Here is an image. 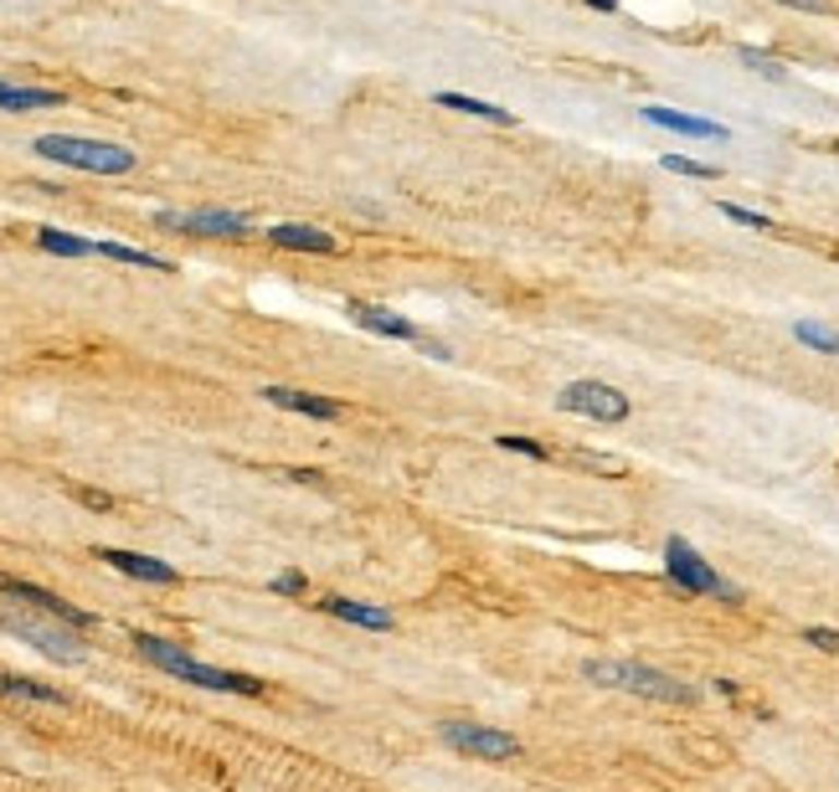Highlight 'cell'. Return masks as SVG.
<instances>
[{"label":"cell","instance_id":"cell-15","mask_svg":"<svg viewBox=\"0 0 839 792\" xmlns=\"http://www.w3.org/2000/svg\"><path fill=\"white\" fill-rule=\"evenodd\" d=\"M268 242L284 252H335V237L325 227H304V221H278L268 232Z\"/></svg>","mask_w":839,"mask_h":792},{"label":"cell","instance_id":"cell-26","mask_svg":"<svg viewBox=\"0 0 839 792\" xmlns=\"http://www.w3.org/2000/svg\"><path fill=\"white\" fill-rule=\"evenodd\" d=\"M274 592L278 597H304V592H310V576H304V572H278L274 576Z\"/></svg>","mask_w":839,"mask_h":792},{"label":"cell","instance_id":"cell-13","mask_svg":"<svg viewBox=\"0 0 839 792\" xmlns=\"http://www.w3.org/2000/svg\"><path fill=\"white\" fill-rule=\"evenodd\" d=\"M649 124L670 129V134H685V140H727V124H711V119H695V113H680V108H664V104H649L639 108Z\"/></svg>","mask_w":839,"mask_h":792},{"label":"cell","instance_id":"cell-25","mask_svg":"<svg viewBox=\"0 0 839 792\" xmlns=\"http://www.w3.org/2000/svg\"><path fill=\"white\" fill-rule=\"evenodd\" d=\"M494 443H500V448H511V453H526V458H551V453L541 448L536 437H520V432H500Z\"/></svg>","mask_w":839,"mask_h":792},{"label":"cell","instance_id":"cell-19","mask_svg":"<svg viewBox=\"0 0 839 792\" xmlns=\"http://www.w3.org/2000/svg\"><path fill=\"white\" fill-rule=\"evenodd\" d=\"M98 257H109V263H129V268L170 273V257H155V252H145V248H124V242H98Z\"/></svg>","mask_w":839,"mask_h":792},{"label":"cell","instance_id":"cell-7","mask_svg":"<svg viewBox=\"0 0 839 792\" xmlns=\"http://www.w3.org/2000/svg\"><path fill=\"white\" fill-rule=\"evenodd\" d=\"M556 407L587 417V422H623V417L634 412V401L619 386H608V381H572V386H562Z\"/></svg>","mask_w":839,"mask_h":792},{"label":"cell","instance_id":"cell-31","mask_svg":"<svg viewBox=\"0 0 839 792\" xmlns=\"http://www.w3.org/2000/svg\"><path fill=\"white\" fill-rule=\"evenodd\" d=\"M592 11H619V0H587Z\"/></svg>","mask_w":839,"mask_h":792},{"label":"cell","instance_id":"cell-3","mask_svg":"<svg viewBox=\"0 0 839 792\" xmlns=\"http://www.w3.org/2000/svg\"><path fill=\"white\" fill-rule=\"evenodd\" d=\"M0 628L16 633L21 644H32L37 653H47V659H57V664H83V638H77V628H68V623H57V617H47V612L37 608H11V602H0Z\"/></svg>","mask_w":839,"mask_h":792},{"label":"cell","instance_id":"cell-20","mask_svg":"<svg viewBox=\"0 0 839 792\" xmlns=\"http://www.w3.org/2000/svg\"><path fill=\"white\" fill-rule=\"evenodd\" d=\"M37 248L57 252V257H93L98 242H83V237H73V232H57V227H37Z\"/></svg>","mask_w":839,"mask_h":792},{"label":"cell","instance_id":"cell-28","mask_svg":"<svg viewBox=\"0 0 839 792\" xmlns=\"http://www.w3.org/2000/svg\"><path fill=\"white\" fill-rule=\"evenodd\" d=\"M587 468H602V473H623V464L619 458H602V453H577Z\"/></svg>","mask_w":839,"mask_h":792},{"label":"cell","instance_id":"cell-12","mask_svg":"<svg viewBox=\"0 0 839 792\" xmlns=\"http://www.w3.org/2000/svg\"><path fill=\"white\" fill-rule=\"evenodd\" d=\"M346 314H350L356 324H361V329H371V335H386V340H407V345L422 340L418 324L401 320V314H392V309H382V304H356V299H350Z\"/></svg>","mask_w":839,"mask_h":792},{"label":"cell","instance_id":"cell-16","mask_svg":"<svg viewBox=\"0 0 839 792\" xmlns=\"http://www.w3.org/2000/svg\"><path fill=\"white\" fill-rule=\"evenodd\" d=\"M68 98L57 88H26V83H0V113H37V108H62Z\"/></svg>","mask_w":839,"mask_h":792},{"label":"cell","instance_id":"cell-18","mask_svg":"<svg viewBox=\"0 0 839 792\" xmlns=\"http://www.w3.org/2000/svg\"><path fill=\"white\" fill-rule=\"evenodd\" d=\"M0 695H11V700H37V705H68L62 689L37 684V680H21V674H0Z\"/></svg>","mask_w":839,"mask_h":792},{"label":"cell","instance_id":"cell-10","mask_svg":"<svg viewBox=\"0 0 839 792\" xmlns=\"http://www.w3.org/2000/svg\"><path fill=\"white\" fill-rule=\"evenodd\" d=\"M98 561H109L113 572L134 576V581H155V587H176V581H181L176 566H165V561H155V556H140V551H119V545H98Z\"/></svg>","mask_w":839,"mask_h":792},{"label":"cell","instance_id":"cell-27","mask_svg":"<svg viewBox=\"0 0 839 792\" xmlns=\"http://www.w3.org/2000/svg\"><path fill=\"white\" fill-rule=\"evenodd\" d=\"M803 644L824 648V653H839V633L835 628H803Z\"/></svg>","mask_w":839,"mask_h":792},{"label":"cell","instance_id":"cell-24","mask_svg":"<svg viewBox=\"0 0 839 792\" xmlns=\"http://www.w3.org/2000/svg\"><path fill=\"white\" fill-rule=\"evenodd\" d=\"M721 216H727V221H742L752 232H772V221H767L763 212H747V206H736V201H721Z\"/></svg>","mask_w":839,"mask_h":792},{"label":"cell","instance_id":"cell-23","mask_svg":"<svg viewBox=\"0 0 839 792\" xmlns=\"http://www.w3.org/2000/svg\"><path fill=\"white\" fill-rule=\"evenodd\" d=\"M664 170H675V176H691V180H716L721 170L716 165H706V160H691V155H664Z\"/></svg>","mask_w":839,"mask_h":792},{"label":"cell","instance_id":"cell-1","mask_svg":"<svg viewBox=\"0 0 839 792\" xmlns=\"http://www.w3.org/2000/svg\"><path fill=\"white\" fill-rule=\"evenodd\" d=\"M129 644H134V653H140V659H149L155 669H165V674H176V680H185V684H201V689H221V695H263V680H253V674H238V669L201 664V659H191V653H185L181 644H170V638H155V633H134Z\"/></svg>","mask_w":839,"mask_h":792},{"label":"cell","instance_id":"cell-8","mask_svg":"<svg viewBox=\"0 0 839 792\" xmlns=\"http://www.w3.org/2000/svg\"><path fill=\"white\" fill-rule=\"evenodd\" d=\"M0 592L16 597V602H26V608L47 612V617H57V623H68V628H77V633L93 628V612L73 608V602H62V597L47 592V587H37V581H21V576H5V572H0Z\"/></svg>","mask_w":839,"mask_h":792},{"label":"cell","instance_id":"cell-32","mask_svg":"<svg viewBox=\"0 0 839 792\" xmlns=\"http://www.w3.org/2000/svg\"><path fill=\"white\" fill-rule=\"evenodd\" d=\"M835 155H839V144H835Z\"/></svg>","mask_w":839,"mask_h":792},{"label":"cell","instance_id":"cell-11","mask_svg":"<svg viewBox=\"0 0 839 792\" xmlns=\"http://www.w3.org/2000/svg\"><path fill=\"white\" fill-rule=\"evenodd\" d=\"M263 401L268 407H284V412H299V417H320V422H335V417L346 412L340 401H329V396H314V392H293V386H263Z\"/></svg>","mask_w":839,"mask_h":792},{"label":"cell","instance_id":"cell-5","mask_svg":"<svg viewBox=\"0 0 839 792\" xmlns=\"http://www.w3.org/2000/svg\"><path fill=\"white\" fill-rule=\"evenodd\" d=\"M664 576L675 581L680 592H691V597H721V602H742V587H731L727 576L716 572L711 561L695 551L691 540H680V536H670L664 540Z\"/></svg>","mask_w":839,"mask_h":792},{"label":"cell","instance_id":"cell-29","mask_svg":"<svg viewBox=\"0 0 839 792\" xmlns=\"http://www.w3.org/2000/svg\"><path fill=\"white\" fill-rule=\"evenodd\" d=\"M778 5H793V11H814V16H824V11H829V0H778Z\"/></svg>","mask_w":839,"mask_h":792},{"label":"cell","instance_id":"cell-4","mask_svg":"<svg viewBox=\"0 0 839 792\" xmlns=\"http://www.w3.org/2000/svg\"><path fill=\"white\" fill-rule=\"evenodd\" d=\"M41 160H57V165H73V170H88V176H129L140 155L124 149V144H104V140H77V134H41L37 144Z\"/></svg>","mask_w":839,"mask_h":792},{"label":"cell","instance_id":"cell-30","mask_svg":"<svg viewBox=\"0 0 839 792\" xmlns=\"http://www.w3.org/2000/svg\"><path fill=\"white\" fill-rule=\"evenodd\" d=\"M77 500H83V504H88V509H109V494H98V489H83V494H77Z\"/></svg>","mask_w":839,"mask_h":792},{"label":"cell","instance_id":"cell-14","mask_svg":"<svg viewBox=\"0 0 839 792\" xmlns=\"http://www.w3.org/2000/svg\"><path fill=\"white\" fill-rule=\"evenodd\" d=\"M320 608L329 617H340V623H356V628H371V633H392L397 628V617L386 608H371V602H350V597H325Z\"/></svg>","mask_w":839,"mask_h":792},{"label":"cell","instance_id":"cell-2","mask_svg":"<svg viewBox=\"0 0 839 792\" xmlns=\"http://www.w3.org/2000/svg\"><path fill=\"white\" fill-rule=\"evenodd\" d=\"M583 680L602 684V689H623V695H644V700H664V705H695V684L664 674V669L634 664V659H587Z\"/></svg>","mask_w":839,"mask_h":792},{"label":"cell","instance_id":"cell-17","mask_svg":"<svg viewBox=\"0 0 839 792\" xmlns=\"http://www.w3.org/2000/svg\"><path fill=\"white\" fill-rule=\"evenodd\" d=\"M439 108H454V113H469V119H490V124H515L511 108L484 104V98H469V93H433Z\"/></svg>","mask_w":839,"mask_h":792},{"label":"cell","instance_id":"cell-9","mask_svg":"<svg viewBox=\"0 0 839 792\" xmlns=\"http://www.w3.org/2000/svg\"><path fill=\"white\" fill-rule=\"evenodd\" d=\"M155 221L170 227V232H196V237H248L253 232V221L242 212H217V206H206V212H160Z\"/></svg>","mask_w":839,"mask_h":792},{"label":"cell","instance_id":"cell-22","mask_svg":"<svg viewBox=\"0 0 839 792\" xmlns=\"http://www.w3.org/2000/svg\"><path fill=\"white\" fill-rule=\"evenodd\" d=\"M736 57H742V68H752L757 77H767V83H783V77H788L783 62H778V57H767V52H757V47H742Z\"/></svg>","mask_w":839,"mask_h":792},{"label":"cell","instance_id":"cell-6","mask_svg":"<svg viewBox=\"0 0 839 792\" xmlns=\"http://www.w3.org/2000/svg\"><path fill=\"white\" fill-rule=\"evenodd\" d=\"M439 741L454 746V752H464V756H484V761H515V756L526 752L520 736L500 731V725H475V720H443Z\"/></svg>","mask_w":839,"mask_h":792},{"label":"cell","instance_id":"cell-21","mask_svg":"<svg viewBox=\"0 0 839 792\" xmlns=\"http://www.w3.org/2000/svg\"><path fill=\"white\" fill-rule=\"evenodd\" d=\"M793 335H799L808 350H824V356H839V335L835 329H824V324H814V320H799L793 324Z\"/></svg>","mask_w":839,"mask_h":792}]
</instances>
